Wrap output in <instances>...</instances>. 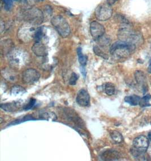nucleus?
I'll return each instance as SVG.
<instances>
[{"instance_id": "nucleus-1", "label": "nucleus", "mask_w": 151, "mask_h": 161, "mask_svg": "<svg viewBox=\"0 0 151 161\" xmlns=\"http://www.w3.org/2000/svg\"><path fill=\"white\" fill-rule=\"evenodd\" d=\"M136 48L134 45L118 41L112 45L110 53L113 58L116 60H123L127 58L134 52Z\"/></svg>"}, {"instance_id": "nucleus-2", "label": "nucleus", "mask_w": 151, "mask_h": 161, "mask_svg": "<svg viewBox=\"0 0 151 161\" xmlns=\"http://www.w3.org/2000/svg\"><path fill=\"white\" fill-rule=\"evenodd\" d=\"M118 37L120 41L131 44L137 45L143 42L142 36L140 33L132 29L129 23H124L118 32Z\"/></svg>"}, {"instance_id": "nucleus-3", "label": "nucleus", "mask_w": 151, "mask_h": 161, "mask_svg": "<svg viewBox=\"0 0 151 161\" xmlns=\"http://www.w3.org/2000/svg\"><path fill=\"white\" fill-rule=\"evenodd\" d=\"M8 55L11 66L19 69L27 64L29 61L28 53L21 49H13Z\"/></svg>"}, {"instance_id": "nucleus-4", "label": "nucleus", "mask_w": 151, "mask_h": 161, "mask_svg": "<svg viewBox=\"0 0 151 161\" xmlns=\"http://www.w3.org/2000/svg\"><path fill=\"white\" fill-rule=\"evenodd\" d=\"M23 19L26 23L33 25H39L42 23L44 20V14L39 8H27L23 12Z\"/></svg>"}, {"instance_id": "nucleus-5", "label": "nucleus", "mask_w": 151, "mask_h": 161, "mask_svg": "<svg viewBox=\"0 0 151 161\" xmlns=\"http://www.w3.org/2000/svg\"><path fill=\"white\" fill-rule=\"evenodd\" d=\"M51 23L59 35L62 37H67L69 36L71 32L70 25L64 17L61 15L54 16L51 19Z\"/></svg>"}, {"instance_id": "nucleus-6", "label": "nucleus", "mask_w": 151, "mask_h": 161, "mask_svg": "<svg viewBox=\"0 0 151 161\" xmlns=\"http://www.w3.org/2000/svg\"><path fill=\"white\" fill-rule=\"evenodd\" d=\"M34 25L27 23L19 29L18 31V37L20 41L24 42H28L35 37L36 30Z\"/></svg>"}, {"instance_id": "nucleus-7", "label": "nucleus", "mask_w": 151, "mask_h": 161, "mask_svg": "<svg viewBox=\"0 0 151 161\" xmlns=\"http://www.w3.org/2000/svg\"><path fill=\"white\" fill-rule=\"evenodd\" d=\"M113 10L111 6L108 3L100 4L95 10V16L100 21H106L112 16Z\"/></svg>"}, {"instance_id": "nucleus-8", "label": "nucleus", "mask_w": 151, "mask_h": 161, "mask_svg": "<svg viewBox=\"0 0 151 161\" xmlns=\"http://www.w3.org/2000/svg\"><path fill=\"white\" fill-rule=\"evenodd\" d=\"M40 75L36 69H29L25 70L22 74V80L26 84H31L39 80Z\"/></svg>"}, {"instance_id": "nucleus-9", "label": "nucleus", "mask_w": 151, "mask_h": 161, "mask_svg": "<svg viewBox=\"0 0 151 161\" xmlns=\"http://www.w3.org/2000/svg\"><path fill=\"white\" fill-rule=\"evenodd\" d=\"M149 145L148 139L146 136L141 135L136 137L133 142V147L141 152L146 153Z\"/></svg>"}, {"instance_id": "nucleus-10", "label": "nucleus", "mask_w": 151, "mask_h": 161, "mask_svg": "<svg viewBox=\"0 0 151 161\" xmlns=\"http://www.w3.org/2000/svg\"><path fill=\"white\" fill-rule=\"evenodd\" d=\"M105 28L103 25L97 21H93L90 24V33L93 39L98 40L105 33Z\"/></svg>"}, {"instance_id": "nucleus-11", "label": "nucleus", "mask_w": 151, "mask_h": 161, "mask_svg": "<svg viewBox=\"0 0 151 161\" xmlns=\"http://www.w3.org/2000/svg\"><path fill=\"white\" fill-rule=\"evenodd\" d=\"M64 112L68 119L73 122L74 124H76V125H78L79 127H84V123L83 121L79 117L78 114L74 110L70 108H64Z\"/></svg>"}, {"instance_id": "nucleus-12", "label": "nucleus", "mask_w": 151, "mask_h": 161, "mask_svg": "<svg viewBox=\"0 0 151 161\" xmlns=\"http://www.w3.org/2000/svg\"><path fill=\"white\" fill-rule=\"evenodd\" d=\"M76 101L79 105L81 106H88L90 105V95L86 90L84 89H81L79 91L77 94Z\"/></svg>"}, {"instance_id": "nucleus-13", "label": "nucleus", "mask_w": 151, "mask_h": 161, "mask_svg": "<svg viewBox=\"0 0 151 161\" xmlns=\"http://www.w3.org/2000/svg\"><path fill=\"white\" fill-rule=\"evenodd\" d=\"M135 78L138 85L141 87L144 93L147 92L148 86L147 83V78L144 72L141 71H137L135 73Z\"/></svg>"}, {"instance_id": "nucleus-14", "label": "nucleus", "mask_w": 151, "mask_h": 161, "mask_svg": "<svg viewBox=\"0 0 151 161\" xmlns=\"http://www.w3.org/2000/svg\"><path fill=\"white\" fill-rule=\"evenodd\" d=\"M34 54L39 57H45L48 55V50L44 45L41 42H36L32 47Z\"/></svg>"}, {"instance_id": "nucleus-15", "label": "nucleus", "mask_w": 151, "mask_h": 161, "mask_svg": "<svg viewBox=\"0 0 151 161\" xmlns=\"http://www.w3.org/2000/svg\"><path fill=\"white\" fill-rule=\"evenodd\" d=\"M101 158L103 161H116L118 160L120 156L117 152L113 150H108L102 153Z\"/></svg>"}, {"instance_id": "nucleus-16", "label": "nucleus", "mask_w": 151, "mask_h": 161, "mask_svg": "<svg viewBox=\"0 0 151 161\" xmlns=\"http://www.w3.org/2000/svg\"><path fill=\"white\" fill-rule=\"evenodd\" d=\"M2 75L4 79L11 83H14L18 79V75L17 73L13 69H4L2 71Z\"/></svg>"}, {"instance_id": "nucleus-17", "label": "nucleus", "mask_w": 151, "mask_h": 161, "mask_svg": "<svg viewBox=\"0 0 151 161\" xmlns=\"http://www.w3.org/2000/svg\"><path fill=\"white\" fill-rule=\"evenodd\" d=\"M21 103L20 102H13V103H2L1 105V108L4 111L8 112H14L17 111L20 108Z\"/></svg>"}, {"instance_id": "nucleus-18", "label": "nucleus", "mask_w": 151, "mask_h": 161, "mask_svg": "<svg viewBox=\"0 0 151 161\" xmlns=\"http://www.w3.org/2000/svg\"><path fill=\"white\" fill-rule=\"evenodd\" d=\"M39 120H44L50 122H54L57 119V116L52 111H41L38 114Z\"/></svg>"}, {"instance_id": "nucleus-19", "label": "nucleus", "mask_w": 151, "mask_h": 161, "mask_svg": "<svg viewBox=\"0 0 151 161\" xmlns=\"http://www.w3.org/2000/svg\"><path fill=\"white\" fill-rule=\"evenodd\" d=\"M31 120H37V119L34 116V115H26L25 116H23L22 118H20L19 119H17L13 121L10 124H8L7 126L8 127L11 125H17L22 123L25 122L27 121H31Z\"/></svg>"}, {"instance_id": "nucleus-20", "label": "nucleus", "mask_w": 151, "mask_h": 161, "mask_svg": "<svg viewBox=\"0 0 151 161\" xmlns=\"http://www.w3.org/2000/svg\"><path fill=\"white\" fill-rule=\"evenodd\" d=\"M13 49V43L10 40H5L1 42V51L2 53L8 54Z\"/></svg>"}, {"instance_id": "nucleus-21", "label": "nucleus", "mask_w": 151, "mask_h": 161, "mask_svg": "<svg viewBox=\"0 0 151 161\" xmlns=\"http://www.w3.org/2000/svg\"><path fill=\"white\" fill-rule=\"evenodd\" d=\"M140 99H141V98L138 96L132 95V96H126L125 98V101L126 103L130 104V105L137 106V105H139Z\"/></svg>"}, {"instance_id": "nucleus-22", "label": "nucleus", "mask_w": 151, "mask_h": 161, "mask_svg": "<svg viewBox=\"0 0 151 161\" xmlns=\"http://www.w3.org/2000/svg\"><path fill=\"white\" fill-rule=\"evenodd\" d=\"M110 135L112 140L117 144L121 143L123 141V136L117 130H113L110 132Z\"/></svg>"}, {"instance_id": "nucleus-23", "label": "nucleus", "mask_w": 151, "mask_h": 161, "mask_svg": "<svg viewBox=\"0 0 151 161\" xmlns=\"http://www.w3.org/2000/svg\"><path fill=\"white\" fill-rule=\"evenodd\" d=\"M11 95L13 96L22 95L26 92L25 89L20 86H15L11 88L10 90Z\"/></svg>"}, {"instance_id": "nucleus-24", "label": "nucleus", "mask_w": 151, "mask_h": 161, "mask_svg": "<svg viewBox=\"0 0 151 161\" xmlns=\"http://www.w3.org/2000/svg\"><path fill=\"white\" fill-rule=\"evenodd\" d=\"M77 54L78 56V60L81 66H84L87 64V57L82 53L81 47H79L77 49Z\"/></svg>"}, {"instance_id": "nucleus-25", "label": "nucleus", "mask_w": 151, "mask_h": 161, "mask_svg": "<svg viewBox=\"0 0 151 161\" xmlns=\"http://www.w3.org/2000/svg\"><path fill=\"white\" fill-rule=\"evenodd\" d=\"M104 91L106 95L108 96H112L114 95L115 91V86L112 83H108L105 84L104 86Z\"/></svg>"}, {"instance_id": "nucleus-26", "label": "nucleus", "mask_w": 151, "mask_h": 161, "mask_svg": "<svg viewBox=\"0 0 151 161\" xmlns=\"http://www.w3.org/2000/svg\"><path fill=\"white\" fill-rule=\"evenodd\" d=\"M151 96L150 95H147L145 96H144L143 98L140 99V105L141 107L144 108V107H148L151 106V104L149 103V101L151 100Z\"/></svg>"}, {"instance_id": "nucleus-27", "label": "nucleus", "mask_w": 151, "mask_h": 161, "mask_svg": "<svg viewBox=\"0 0 151 161\" xmlns=\"http://www.w3.org/2000/svg\"><path fill=\"white\" fill-rule=\"evenodd\" d=\"M42 36H43L42 28L40 27V28H37L35 34V37H34L36 42H40Z\"/></svg>"}, {"instance_id": "nucleus-28", "label": "nucleus", "mask_w": 151, "mask_h": 161, "mask_svg": "<svg viewBox=\"0 0 151 161\" xmlns=\"http://www.w3.org/2000/svg\"><path fill=\"white\" fill-rule=\"evenodd\" d=\"M78 78V75H77L75 72H73L71 77H70V80H69V84L71 86L76 85Z\"/></svg>"}, {"instance_id": "nucleus-29", "label": "nucleus", "mask_w": 151, "mask_h": 161, "mask_svg": "<svg viewBox=\"0 0 151 161\" xmlns=\"http://www.w3.org/2000/svg\"><path fill=\"white\" fill-rule=\"evenodd\" d=\"M36 102V101L35 99H34V98H31L30 100V101L28 102V103L24 107V108H24V110H28L31 109V108L34 107L35 105Z\"/></svg>"}, {"instance_id": "nucleus-30", "label": "nucleus", "mask_w": 151, "mask_h": 161, "mask_svg": "<svg viewBox=\"0 0 151 161\" xmlns=\"http://www.w3.org/2000/svg\"><path fill=\"white\" fill-rule=\"evenodd\" d=\"M4 4V8L6 10H10L13 5L12 0H2Z\"/></svg>"}, {"instance_id": "nucleus-31", "label": "nucleus", "mask_w": 151, "mask_h": 161, "mask_svg": "<svg viewBox=\"0 0 151 161\" xmlns=\"http://www.w3.org/2000/svg\"><path fill=\"white\" fill-rule=\"evenodd\" d=\"M93 51H94V52H95V53L96 55L100 56V57H103V58H107V57H106V54H105V53H103V52L101 51V50L100 49V48L98 47H93Z\"/></svg>"}, {"instance_id": "nucleus-32", "label": "nucleus", "mask_w": 151, "mask_h": 161, "mask_svg": "<svg viewBox=\"0 0 151 161\" xmlns=\"http://www.w3.org/2000/svg\"><path fill=\"white\" fill-rule=\"evenodd\" d=\"M118 1V0H107V3L109 4V5L112 6L114 5Z\"/></svg>"}, {"instance_id": "nucleus-33", "label": "nucleus", "mask_w": 151, "mask_h": 161, "mask_svg": "<svg viewBox=\"0 0 151 161\" xmlns=\"http://www.w3.org/2000/svg\"><path fill=\"white\" fill-rule=\"evenodd\" d=\"M83 67L84 66H82V67H81V72L82 75H83L84 78H85L86 77L87 73H86V69H84V67Z\"/></svg>"}, {"instance_id": "nucleus-34", "label": "nucleus", "mask_w": 151, "mask_h": 161, "mask_svg": "<svg viewBox=\"0 0 151 161\" xmlns=\"http://www.w3.org/2000/svg\"><path fill=\"white\" fill-rule=\"evenodd\" d=\"M148 71L149 73H151V60L150 61V62H149V64Z\"/></svg>"}, {"instance_id": "nucleus-35", "label": "nucleus", "mask_w": 151, "mask_h": 161, "mask_svg": "<svg viewBox=\"0 0 151 161\" xmlns=\"http://www.w3.org/2000/svg\"><path fill=\"white\" fill-rule=\"evenodd\" d=\"M148 153L149 156L151 158V147L148 148Z\"/></svg>"}, {"instance_id": "nucleus-36", "label": "nucleus", "mask_w": 151, "mask_h": 161, "mask_svg": "<svg viewBox=\"0 0 151 161\" xmlns=\"http://www.w3.org/2000/svg\"><path fill=\"white\" fill-rule=\"evenodd\" d=\"M148 138L149 139V140H151V132H149L148 133Z\"/></svg>"}, {"instance_id": "nucleus-37", "label": "nucleus", "mask_w": 151, "mask_h": 161, "mask_svg": "<svg viewBox=\"0 0 151 161\" xmlns=\"http://www.w3.org/2000/svg\"><path fill=\"white\" fill-rule=\"evenodd\" d=\"M15 1H20V0H15Z\"/></svg>"}, {"instance_id": "nucleus-38", "label": "nucleus", "mask_w": 151, "mask_h": 161, "mask_svg": "<svg viewBox=\"0 0 151 161\" xmlns=\"http://www.w3.org/2000/svg\"></svg>"}]
</instances>
